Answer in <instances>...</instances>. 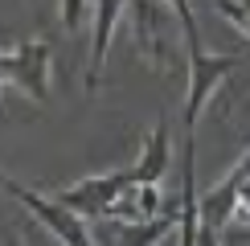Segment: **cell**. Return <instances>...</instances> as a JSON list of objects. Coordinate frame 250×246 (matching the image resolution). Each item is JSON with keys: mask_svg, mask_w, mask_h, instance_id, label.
Returning a JSON list of instances; mask_svg holds the SVG:
<instances>
[{"mask_svg": "<svg viewBox=\"0 0 250 246\" xmlns=\"http://www.w3.org/2000/svg\"><path fill=\"white\" fill-rule=\"evenodd\" d=\"M213 4H217V13L230 20L234 29H242V33L250 37V0H213Z\"/></svg>", "mask_w": 250, "mask_h": 246, "instance_id": "cell-12", "label": "cell"}, {"mask_svg": "<svg viewBox=\"0 0 250 246\" xmlns=\"http://www.w3.org/2000/svg\"><path fill=\"white\" fill-rule=\"evenodd\" d=\"M4 82H8V78H0V90H4Z\"/></svg>", "mask_w": 250, "mask_h": 246, "instance_id": "cell-18", "label": "cell"}, {"mask_svg": "<svg viewBox=\"0 0 250 246\" xmlns=\"http://www.w3.org/2000/svg\"><path fill=\"white\" fill-rule=\"evenodd\" d=\"M168 164H172V144H168V123L160 119L152 127L148 144H144L140 160L131 164V168H135V184H160L164 172H168Z\"/></svg>", "mask_w": 250, "mask_h": 246, "instance_id": "cell-9", "label": "cell"}, {"mask_svg": "<svg viewBox=\"0 0 250 246\" xmlns=\"http://www.w3.org/2000/svg\"><path fill=\"white\" fill-rule=\"evenodd\" d=\"M8 66H13V54H4V49H0V78H8Z\"/></svg>", "mask_w": 250, "mask_h": 246, "instance_id": "cell-16", "label": "cell"}, {"mask_svg": "<svg viewBox=\"0 0 250 246\" xmlns=\"http://www.w3.org/2000/svg\"><path fill=\"white\" fill-rule=\"evenodd\" d=\"M197 246H222V230H213V226L201 222V230H197Z\"/></svg>", "mask_w": 250, "mask_h": 246, "instance_id": "cell-15", "label": "cell"}, {"mask_svg": "<svg viewBox=\"0 0 250 246\" xmlns=\"http://www.w3.org/2000/svg\"><path fill=\"white\" fill-rule=\"evenodd\" d=\"M0 242H4V246H21V242L13 238V234H4V238H0Z\"/></svg>", "mask_w": 250, "mask_h": 246, "instance_id": "cell-17", "label": "cell"}, {"mask_svg": "<svg viewBox=\"0 0 250 246\" xmlns=\"http://www.w3.org/2000/svg\"><path fill=\"white\" fill-rule=\"evenodd\" d=\"M49 66H54V49L49 41H21L13 49V66H8V82L29 95L33 102L49 99Z\"/></svg>", "mask_w": 250, "mask_h": 246, "instance_id": "cell-4", "label": "cell"}, {"mask_svg": "<svg viewBox=\"0 0 250 246\" xmlns=\"http://www.w3.org/2000/svg\"><path fill=\"white\" fill-rule=\"evenodd\" d=\"M127 8V0H95V29H90V58H86V90L99 86L103 62H107V45L115 37V25Z\"/></svg>", "mask_w": 250, "mask_h": 246, "instance_id": "cell-7", "label": "cell"}, {"mask_svg": "<svg viewBox=\"0 0 250 246\" xmlns=\"http://www.w3.org/2000/svg\"><path fill=\"white\" fill-rule=\"evenodd\" d=\"M160 213V189L156 184H127L123 189V197L115 201V209H111V218H127V222H144V218H156Z\"/></svg>", "mask_w": 250, "mask_h": 246, "instance_id": "cell-10", "label": "cell"}, {"mask_svg": "<svg viewBox=\"0 0 250 246\" xmlns=\"http://www.w3.org/2000/svg\"><path fill=\"white\" fill-rule=\"evenodd\" d=\"M135 181V168H115V172H103V177H86L78 181L74 189H62L58 201L70 205L74 213L82 218H111V209H115V201L123 197V189Z\"/></svg>", "mask_w": 250, "mask_h": 246, "instance_id": "cell-3", "label": "cell"}, {"mask_svg": "<svg viewBox=\"0 0 250 246\" xmlns=\"http://www.w3.org/2000/svg\"><path fill=\"white\" fill-rule=\"evenodd\" d=\"M176 222H181V205H176L172 213H156V218H144V222L107 218V230H103L99 246H160L172 234Z\"/></svg>", "mask_w": 250, "mask_h": 246, "instance_id": "cell-6", "label": "cell"}, {"mask_svg": "<svg viewBox=\"0 0 250 246\" xmlns=\"http://www.w3.org/2000/svg\"><path fill=\"white\" fill-rule=\"evenodd\" d=\"M246 184H250V148H246V156H242V160H238L222 181L213 184V189H205V193H201V222H205V226H213V230H226V226L234 222L238 193H242Z\"/></svg>", "mask_w": 250, "mask_h": 246, "instance_id": "cell-5", "label": "cell"}, {"mask_svg": "<svg viewBox=\"0 0 250 246\" xmlns=\"http://www.w3.org/2000/svg\"><path fill=\"white\" fill-rule=\"evenodd\" d=\"M0 189L8 193L13 201H21L33 218L45 226L49 234L62 242V246H99L95 242V234H90V226H86V218L82 213H74L70 205H62L58 197H45V193H37V189H29V184H21V181H13V177H4L0 172Z\"/></svg>", "mask_w": 250, "mask_h": 246, "instance_id": "cell-1", "label": "cell"}, {"mask_svg": "<svg viewBox=\"0 0 250 246\" xmlns=\"http://www.w3.org/2000/svg\"><path fill=\"white\" fill-rule=\"evenodd\" d=\"M86 20V0H62V29H74Z\"/></svg>", "mask_w": 250, "mask_h": 246, "instance_id": "cell-13", "label": "cell"}, {"mask_svg": "<svg viewBox=\"0 0 250 246\" xmlns=\"http://www.w3.org/2000/svg\"><path fill=\"white\" fill-rule=\"evenodd\" d=\"M230 226H250V184L238 193V209H234V222Z\"/></svg>", "mask_w": 250, "mask_h": 246, "instance_id": "cell-14", "label": "cell"}, {"mask_svg": "<svg viewBox=\"0 0 250 246\" xmlns=\"http://www.w3.org/2000/svg\"><path fill=\"white\" fill-rule=\"evenodd\" d=\"M164 4L176 13V25H181V33H185V45H189V54H193V49H205V45H201V33H197L193 0H164Z\"/></svg>", "mask_w": 250, "mask_h": 246, "instance_id": "cell-11", "label": "cell"}, {"mask_svg": "<svg viewBox=\"0 0 250 246\" xmlns=\"http://www.w3.org/2000/svg\"><path fill=\"white\" fill-rule=\"evenodd\" d=\"M135 37H140V49L148 54V62L160 66V58L168 54V41H172V20L160 13L156 0H135Z\"/></svg>", "mask_w": 250, "mask_h": 246, "instance_id": "cell-8", "label": "cell"}, {"mask_svg": "<svg viewBox=\"0 0 250 246\" xmlns=\"http://www.w3.org/2000/svg\"><path fill=\"white\" fill-rule=\"evenodd\" d=\"M238 70V54H205V49H193L189 54V99H185V136L197 131V119L205 111V99L222 86Z\"/></svg>", "mask_w": 250, "mask_h": 246, "instance_id": "cell-2", "label": "cell"}]
</instances>
